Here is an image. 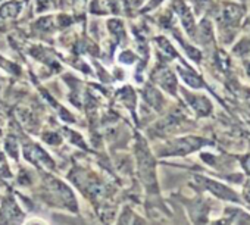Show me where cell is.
Wrapping results in <instances>:
<instances>
[{
    "label": "cell",
    "instance_id": "cell-9",
    "mask_svg": "<svg viewBox=\"0 0 250 225\" xmlns=\"http://www.w3.org/2000/svg\"><path fill=\"white\" fill-rule=\"evenodd\" d=\"M172 8H174L175 14L178 15L180 22H181L184 31L187 33V36L191 37V39H194L197 24H196V17H194L193 9L184 2V0H174Z\"/></svg>",
    "mask_w": 250,
    "mask_h": 225
},
{
    "label": "cell",
    "instance_id": "cell-6",
    "mask_svg": "<svg viewBox=\"0 0 250 225\" xmlns=\"http://www.w3.org/2000/svg\"><path fill=\"white\" fill-rule=\"evenodd\" d=\"M187 210L190 215L191 222H197V224H205V222H210V213H212V200L206 199L203 196L197 197V199H187Z\"/></svg>",
    "mask_w": 250,
    "mask_h": 225
},
{
    "label": "cell",
    "instance_id": "cell-8",
    "mask_svg": "<svg viewBox=\"0 0 250 225\" xmlns=\"http://www.w3.org/2000/svg\"><path fill=\"white\" fill-rule=\"evenodd\" d=\"M177 74L180 75L183 82L193 90H210L208 82L205 81V78L193 66H190L187 62H184L183 59L177 65Z\"/></svg>",
    "mask_w": 250,
    "mask_h": 225
},
{
    "label": "cell",
    "instance_id": "cell-15",
    "mask_svg": "<svg viewBox=\"0 0 250 225\" xmlns=\"http://www.w3.org/2000/svg\"><path fill=\"white\" fill-rule=\"evenodd\" d=\"M244 69H246V74H247V77L250 78V58L244 61Z\"/></svg>",
    "mask_w": 250,
    "mask_h": 225
},
{
    "label": "cell",
    "instance_id": "cell-3",
    "mask_svg": "<svg viewBox=\"0 0 250 225\" xmlns=\"http://www.w3.org/2000/svg\"><path fill=\"white\" fill-rule=\"evenodd\" d=\"M215 143L202 136H181L162 144L158 150L161 158H184L200 152L206 147H213Z\"/></svg>",
    "mask_w": 250,
    "mask_h": 225
},
{
    "label": "cell",
    "instance_id": "cell-2",
    "mask_svg": "<svg viewBox=\"0 0 250 225\" xmlns=\"http://www.w3.org/2000/svg\"><path fill=\"white\" fill-rule=\"evenodd\" d=\"M190 185L194 187V190H197L199 193H209L212 197H215L216 200H221L224 203L241 205L240 191H237L229 183H224L219 178L194 174Z\"/></svg>",
    "mask_w": 250,
    "mask_h": 225
},
{
    "label": "cell",
    "instance_id": "cell-7",
    "mask_svg": "<svg viewBox=\"0 0 250 225\" xmlns=\"http://www.w3.org/2000/svg\"><path fill=\"white\" fill-rule=\"evenodd\" d=\"M210 222L221 224H250V210H247L243 205L227 203L222 209V215L218 219Z\"/></svg>",
    "mask_w": 250,
    "mask_h": 225
},
{
    "label": "cell",
    "instance_id": "cell-12",
    "mask_svg": "<svg viewBox=\"0 0 250 225\" xmlns=\"http://www.w3.org/2000/svg\"><path fill=\"white\" fill-rule=\"evenodd\" d=\"M232 55L246 61L250 56V37H241L234 46H232Z\"/></svg>",
    "mask_w": 250,
    "mask_h": 225
},
{
    "label": "cell",
    "instance_id": "cell-1",
    "mask_svg": "<svg viewBox=\"0 0 250 225\" xmlns=\"http://www.w3.org/2000/svg\"><path fill=\"white\" fill-rule=\"evenodd\" d=\"M246 15L247 9L243 3L231 2V0H222L221 3H218L215 20L218 37L224 46H228L235 40V37L243 28Z\"/></svg>",
    "mask_w": 250,
    "mask_h": 225
},
{
    "label": "cell",
    "instance_id": "cell-4",
    "mask_svg": "<svg viewBox=\"0 0 250 225\" xmlns=\"http://www.w3.org/2000/svg\"><path fill=\"white\" fill-rule=\"evenodd\" d=\"M137 158H139V169L142 180L149 191L158 193V181H156V165L152 152L149 150L147 144L139 140L137 144Z\"/></svg>",
    "mask_w": 250,
    "mask_h": 225
},
{
    "label": "cell",
    "instance_id": "cell-5",
    "mask_svg": "<svg viewBox=\"0 0 250 225\" xmlns=\"http://www.w3.org/2000/svg\"><path fill=\"white\" fill-rule=\"evenodd\" d=\"M180 91H181L183 99L186 100L187 106L193 110V114L197 118H209L213 114V103L206 94L190 91L184 87L180 88Z\"/></svg>",
    "mask_w": 250,
    "mask_h": 225
},
{
    "label": "cell",
    "instance_id": "cell-11",
    "mask_svg": "<svg viewBox=\"0 0 250 225\" xmlns=\"http://www.w3.org/2000/svg\"><path fill=\"white\" fill-rule=\"evenodd\" d=\"M193 2V11L194 15L203 17L208 15L209 12H216L218 3L215 0H191Z\"/></svg>",
    "mask_w": 250,
    "mask_h": 225
},
{
    "label": "cell",
    "instance_id": "cell-14",
    "mask_svg": "<svg viewBox=\"0 0 250 225\" xmlns=\"http://www.w3.org/2000/svg\"><path fill=\"white\" fill-rule=\"evenodd\" d=\"M240 197H241V205L250 210V178L246 177V180L241 184V191H240Z\"/></svg>",
    "mask_w": 250,
    "mask_h": 225
},
{
    "label": "cell",
    "instance_id": "cell-10",
    "mask_svg": "<svg viewBox=\"0 0 250 225\" xmlns=\"http://www.w3.org/2000/svg\"><path fill=\"white\" fill-rule=\"evenodd\" d=\"M153 80L156 81V84H159L168 94L177 97L178 96V78L174 74V71H171L167 65H161L155 69L153 72Z\"/></svg>",
    "mask_w": 250,
    "mask_h": 225
},
{
    "label": "cell",
    "instance_id": "cell-13",
    "mask_svg": "<svg viewBox=\"0 0 250 225\" xmlns=\"http://www.w3.org/2000/svg\"><path fill=\"white\" fill-rule=\"evenodd\" d=\"M235 156V161L237 164L240 165L241 168V172L250 178V152H246V153H240V155H234Z\"/></svg>",
    "mask_w": 250,
    "mask_h": 225
}]
</instances>
